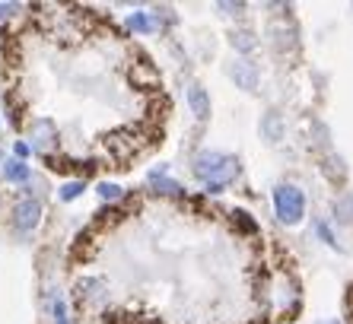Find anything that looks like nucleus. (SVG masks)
<instances>
[{
	"instance_id": "f257e3e1",
	"label": "nucleus",
	"mask_w": 353,
	"mask_h": 324,
	"mask_svg": "<svg viewBox=\"0 0 353 324\" xmlns=\"http://www.w3.org/2000/svg\"><path fill=\"white\" fill-rule=\"evenodd\" d=\"M194 175L201 181H207L210 191H223V185L232 181V175H236V162L223 153H197L194 156Z\"/></svg>"
},
{
	"instance_id": "f03ea898",
	"label": "nucleus",
	"mask_w": 353,
	"mask_h": 324,
	"mask_svg": "<svg viewBox=\"0 0 353 324\" xmlns=\"http://www.w3.org/2000/svg\"><path fill=\"white\" fill-rule=\"evenodd\" d=\"M274 210H277V216L283 219V223H299L305 213V201H303V191L293 185H280L277 191H274Z\"/></svg>"
},
{
	"instance_id": "7ed1b4c3",
	"label": "nucleus",
	"mask_w": 353,
	"mask_h": 324,
	"mask_svg": "<svg viewBox=\"0 0 353 324\" xmlns=\"http://www.w3.org/2000/svg\"><path fill=\"white\" fill-rule=\"evenodd\" d=\"M39 223H41V203L39 201L26 197V201H19L17 207H13V226H17L19 232H32Z\"/></svg>"
},
{
	"instance_id": "20e7f679",
	"label": "nucleus",
	"mask_w": 353,
	"mask_h": 324,
	"mask_svg": "<svg viewBox=\"0 0 353 324\" xmlns=\"http://www.w3.org/2000/svg\"><path fill=\"white\" fill-rule=\"evenodd\" d=\"M230 77L236 80V86L239 90H255L258 86V67L252 64V61H236V64L230 67Z\"/></svg>"
},
{
	"instance_id": "39448f33",
	"label": "nucleus",
	"mask_w": 353,
	"mask_h": 324,
	"mask_svg": "<svg viewBox=\"0 0 353 324\" xmlns=\"http://www.w3.org/2000/svg\"><path fill=\"white\" fill-rule=\"evenodd\" d=\"M29 137H32V146H35V150H45V146L54 143L58 130H54V124H51L48 118H35V121L29 124Z\"/></svg>"
},
{
	"instance_id": "423d86ee",
	"label": "nucleus",
	"mask_w": 353,
	"mask_h": 324,
	"mask_svg": "<svg viewBox=\"0 0 353 324\" xmlns=\"http://www.w3.org/2000/svg\"><path fill=\"white\" fill-rule=\"evenodd\" d=\"M261 134H264V140H271V143L283 140V118H280L277 112H268L261 118Z\"/></svg>"
},
{
	"instance_id": "0eeeda50",
	"label": "nucleus",
	"mask_w": 353,
	"mask_h": 324,
	"mask_svg": "<svg viewBox=\"0 0 353 324\" xmlns=\"http://www.w3.org/2000/svg\"><path fill=\"white\" fill-rule=\"evenodd\" d=\"M188 105H191V112L204 121V118H210V99H207V92L201 90V86H191L188 90Z\"/></svg>"
},
{
	"instance_id": "6e6552de",
	"label": "nucleus",
	"mask_w": 353,
	"mask_h": 324,
	"mask_svg": "<svg viewBox=\"0 0 353 324\" xmlns=\"http://www.w3.org/2000/svg\"><path fill=\"white\" fill-rule=\"evenodd\" d=\"M3 179L7 181H26L29 179V165H26L23 159H7V169H3Z\"/></svg>"
},
{
	"instance_id": "1a4fd4ad",
	"label": "nucleus",
	"mask_w": 353,
	"mask_h": 324,
	"mask_svg": "<svg viewBox=\"0 0 353 324\" xmlns=\"http://www.w3.org/2000/svg\"><path fill=\"white\" fill-rule=\"evenodd\" d=\"M150 185L157 188L159 194H179V191H181V185H179V181H172V179H163V175H157V172L150 175Z\"/></svg>"
},
{
	"instance_id": "9d476101",
	"label": "nucleus",
	"mask_w": 353,
	"mask_h": 324,
	"mask_svg": "<svg viewBox=\"0 0 353 324\" xmlns=\"http://www.w3.org/2000/svg\"><path fill=\"white\" fill-rule=\"evenodd\" d=\"M128 26H131L134 32H150V29H157V19L153 17H147V13H134L131 19H128Z\"/></svg>"
},
{
	"instance_id": "9b49d317",
	"label": "nucleus",
	"mask_w": 353,
	"mask_h": 324,
	"mask_svg": "<svg viewBox=\"0 0 353 324\" xmlns=\"http://www.w3.org/2000/svg\"><path fill=\"white\" fill-rule=\"evenodd\" d=\"M232 45L239 51H252L255 48V35L248 32V29H239V32H232Z\"/></svg>"
},
{
	"instance_id": "f8f14e48",
	"label": "nucleus",
	"mask_w": 353,
	"mask_h": 324,
	"mask_svg": "<svg viewBox=\"0 0 353 324\" xmlns=\"http://www.w3.org/2000/svg\"><path fill=\"white\" fill-rule=\"evenodd\" d=\"M334 213L341 223H353V197H341V201L334 203Z\"/></svg>"
},
{
	"instance_id": "ddd939ff",
	"label": "nucleus",
	"mask_w": 353,
	"mask_h": 324,
	"mask_svg": "<svg viewBox=\"0 0 353 324\" xmlns=\"http://www.w3.org/2000/svg\"><path fill=\"white\" fill-rule=\"evenodd\" d=\"M80 191H83V181H67L61 188V201H74V197H80Z\"/></svg>"
},
{
	"instance_id": "4468645a",
	"label": "nucleus",
	"mask_w": 353,
	"mask_h": 324,
	"mask_svg": "<svg viewBox=\"0 0 353 324\" xmlns=\"http://www.w3.org/2000/svg\"><path fill=\"white\" fill-rule=\"evenodd\" d=\"M99 197H102V201H118V197H121V188L108 185V181H105V185L99 188Z\"/></svg>"
},
{
	"instance_id": "2eb2a0df",
	"label": "nucleus",
	"mask_w": 353,
	"mask_h": 324,
	"mask_svg": "<svg viewBox=\"0 0 353 324\" xmlns=\"http://www.w3.org/2000/svg\"><path fill=\"white\" fill-rule=\"evenodd\" d=\"M51 312H54V324H70V318H67V305H64V299L54 302V305H51Z\"/></svg>"
},
{
	"instance_id": "dca6fc26",
	"label": "nucleus",
	"mask_w": 353,
	"mask_h": 324,
	"mask_svg": "<svg viewBox=\"0 0 353 324\" xmlns=\"http://www.w3.org/2000/svg\"><path fill=\"white\" fill-rule=\"evenodd\" d=\"M319 235H321V239H325L328 245H337V242H334V235H331V229L325 226V223H319Z\"/></svg>"
},
{
	"instance_id": "f3484780",
	"label": "nucleus",
	"mask_w": 353,
	"mask_h": 324,
	"mask_svg": "<svg viewBox=\"0 0 353 324\" xmlns=\"http://www.w3.org/2000/svg\"><path fill=\"white\" fill-rule=\"evenodd\" d=\"M13 10H17L13 3H0V19H7L10 13H13Z\"/></svg>"
},
{
	"instance_id": "a211bd4d",
	"label": "nucleus",
	"mask_w": 353,
	"mask_h": 324,
	"mask_svg": "<svg viewBox=\"0 0 353 324\" xmlns=\"http://www.w3.org/2000/svg\"><path fill=\"white\" fill-rule=\"evenodd\" d=\"M17 156H19V159H23V156H29V146H26V143H17Z\"/></svg>"
},
{
	"instance_id": "6ab92c4d",
	"label": "nucleus",
	"mask_w": 353,
	"mask_h": 324,
	"mask_svg": "<svg viewBox=\"0 0 353 324\" xmlns=\"http://www.w3.org/2000/svg\"><path fill=\"white\" fill-rule=\"evenodd\" d=\"M3 169H7V156L0 153V175H3Z\"/></svg>"
}]
</instances>
